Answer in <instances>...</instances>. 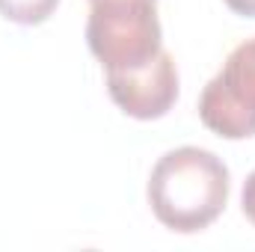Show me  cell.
I'll use <instances>...</instances> for the list:
<instances>
[{
	"label": "cell",
	"instance_id": "6da1fadb",
	"mask_svg": "<svg viewBox=\"0 0 255 252\" xmlns=\"http://www.w3.org/2000/svg\"><path fill=\"white\" fill-rule=\"evenodd\" d=\"M229 166L208 148L181 145L166 151L148 175V205L160 226L196 235L229 205Z\"/></svg>",
	"mask_w": 255,
	"mask_h": 252
},
{
	"label": "cell",
	"instance_id": "7a4b0ae2",
	"mask_svg": "<svg viewBox=\"0 0 255 252\" xmlns=\"http://www.w3.org/2000/svg\"><path fill=\"white\" fill-rule=\"evenodd\" d=\"M157 0H95L86 21V45L107 71H130L163 51Z\"/></svg>",
	"mask_w": 255,
	"mask_h": 252
},
{
	"label": "cell",
	"instance_id": "3957f363",
	"mask_svg": "<svg viewBox=\"0 0 255 252\" xmlns=\"http://www.w3.org/2000/svg\"><path fill=\"white\" fill-rule=\"evenodd\" d=\"M199 119L223 139L255 136V39L241 42L199 95Z\"/></svg>",
	"mask_w": 255,
	"mask_h": 252
},
{
	"label": "cell",
	"instance_id": "277c9868",
	"mask_svg": "<svg viewBox=\"0 0 255 252\" xmlns=\"http://www.w3.org/2000/svg\"><path fill=\"white\" fill-rule=\"evenodd\" d=\"M107 92L130 119L151 122L166 116L178 101V68L172 54L160 51L154 60L130 71H107Z\"/></svg>",
	"mask_w": 255,
	"mask_h": 252
},
{
	"label": "cell",
	"instance_id": "5b68a950",
	"mask_svg": "<svg viewBox=\"0 0 255 252\" xmlns=\"http://www.w3.org/2000/svg\"><path fill=\"white\" fill-rule=\"evenodd\" d=\"M60 0H0V15L6 21H15V24H24V27H33V24H42L54 15Z\"/></svg>",
	"mask_w": 255,
	"mask_h": 252
},
{
	"label": "cell",
	"instance_id": "8992f818",
	"mask_svg": "<svg viewBox=\"0 0 255 252\" xmlns=\"http://www.w3.org/2000/svg\"><path fill=\"white\" fill-rule=\"evenodd\" d=\"M241 205H244V214L247 220L255 226V169L250 172V178L244 181V193H241Z\"/></svg>",
	"mask_w": 255,
	"mask_h": 252
},
{
	"label": "cell",
	"instance_id": "52a82bcc",
	"mask_svg": "<svg viewBox=\"0 0 255 252\" xmlns=\"http://www.w3.org/2000/svg\"><path fill=\"white\" fill-rule=\"evenodd\" d=\"M226 6L235 12V15H244V18H255V0H226Z\"/></svg>",
	"mask_w": 255,
	"mask_h": 252
},
{
	"label": "cell",
	"instance_id": "ba28073f",
	"mask_svg": "<svg viewBox=\"0 0 255 252\" xmlns=\"http://www.w3.org/2000/svg\"><path fill=\"white\" fill-rule=\"evenodd\" d=\"M89 3H95V0H89Z\"/></svg>",
	"mask_w": 255,
	"mask_h": 252
}]
</instances>
